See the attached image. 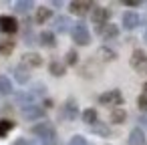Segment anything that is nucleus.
<instances>
[{
  "label": "nucleus",
  "mask_w": 147,
  "mask_h": 145,
  "mask_svg": "<svg viewBox=\"0 0 147 145\" xmlns=\"http://www.w3.org/2000/svg\"><path fill=\"white\" fill-rule=\"evenodd\" d=\"M73 40L77 42V45H81V47H87L89 42H91V32H89V28H87V24L83 22V20H79L75 26H73Z\"/></svg>",
  "instance_id": "1"
},
{
  "label": "nucleus",
  "mask_w": 147,
  "mask_h": 145,
  "mask_svg": "<svg viewBox=\"0 0 147 145\" xmlns=\"http://www.w3.org/2000/svg\"><path fill=\"white\" fill-rule=\"evenodd\" d=\"M30 131H32V135L40 137L42 141H55V139H57V131H55V127H53L49 121H45V123H36Z\"/></svg>",
  "instance_id": "2"
},
{
  "label": "nucleus",
  "mask_w": 147,
  "mask_h": 145,
  "mask_svg": "<svg viewBox=\"0 0 147 145\" xmlns=\"http://www.w3.org/2000/svg\"><path fill=\"white\" fill-rule=\"evenodd\" d=\"M111 18V10L109 8H101V6H95L91 10V20L97 24V32H103V28L107 26V20Z\"/></svg>",
  "instance_id": "3"
},
{
  "label": "nucleus",
  "mask_w": 147,
  "mask_h": 145,
  "mask_svg": "<svg viewBox=\"0 0 147 145\" xmlns=\"http://www.w3.org/2000/svg\"><path fill=\"white\" fill-rule=\"evenodd\" d=\"M131 67L139 73V75H147V55L143 51H133L131 55Z\"/></svg>",
  "instance_id": "4"
},
{
  "label": "nucleus",
  "mask_w": 147,
  "mask_h": 145,
  "mask_svg": "<svg viewBox=\"0 0 147 145\" xmlns=\"http://www.w3.org/2000/svg\"><path fill=\"white\" fill-rule=\"evenodd\" d=\"M99 103L101 105H111L113 109L115 107H121L123 105V95L115 89V91H107V93H103L101 97H99Z\"/></svg>",
  "instance_id": "5"
},
{
  "label": "nucleus",
  "mask_w": 147,
  "mask_h": 145,
  "mask_svg": "<svg viewBox=\"0 0 147 145\" xmlns=\"http://www.w3.org/2000/svg\"><path fill=\"white\" fill-rule=\"evenodd\" d=\"M61 117L67 119V121H75V119L79 117V105H77L75 99H67V103L63 105V113H61Z\"/></svg>",
  "instance_id": "6"
},
{
  "label": "nucleus",
  "mask_w": 147,
  "mask_h": 145,
  "mask_svg": "<svg viewBox=\"0 0 147 145\" xmlns=\"http://www.w3.org/2000/svg\"><path fill=\"white\" fill-rule=\"evenodd\" d=\"M22 117H24V119H28V121L42 119V117H45V109L32 103V105H28V107H22Z\"/></svg>",
  "instance_id": "7"
},
{
  "label": "nucleus",
  "mask_w": 147,
  "mask_h": 145,
  "mask_svg": "<svg viewBox=\"0 0 147 145\" xmlns=\"http://www.w3.org/2000/svg\"><path fill=\"white\" fill-rule=\"evenodd\" d=\"M121 22H123V28H127V30H133V28H137V26H139L141 18H139V14H137V12H133V10H127V12L123 14Z\"/></svg>",
  "instance_id": "8"
},
{
  "label": "nucleus",
  "mask_w": 147,
  "mask_h": 145,
  "mask_svg": "<svg viewBox=\"0 0 147 145\" xmlns=\"http://www.w3.org/2000/svg\"><path fill=\"white\" fill-rule=\"evenodd\" d=\"M0 30L6 32V34H12L18 30V20L14 16H0Z\"/></svg>",
  "instance_id": "9"
},
{
  "label": "nucleus",
  "mask_w": 147,
  "mask_h": 145,
  "mask_svg": "<svg viewBox=\"0 0 147 145\" xmlns=\"http://www.w3.org/2000/svg\"><path fill=\"white\" fill-rule=\"evenodd\" d=\"M89 10H93V4L87 2V0H75V2H71V12L77 16H85Z\"/></svg>",
  "instance_id": "10"
},
{
  "label": "nucleus",
  "mask_w": 147,
  "mask_h": 145,
  "mask_svg": "<svg viewBox=\"0 0 147 145\" xmlns=\"http://www.w3.org/2000/svg\"><path fill=\"white\" fill-rule=\"evenodd\" d=\"M12 73H14V79H16L20 85H26V83L30 81V75H28L26 65H16V67H12Z\"/></svg>",
  "instance_id": "11"
},
{
  "label": "nucleus",
  "mask_w": 147,
  "mask_h": 145,
  "mask_svg": "<svg viewBox=\"0 0 147 145\" xmlns=\"http://www.w3.org/2000/svg\"><path fill=\"white\" fill-rule=\"evenodd\" d=\"M71 26H75V24H71V18H69V16H59V18H55V30H57L59 34L69 32Z\"/></svg>",
  "instance_id": "12"
},
{
  "label": "nucleus",
  "mask_w": 147,
  "mask_h": 145,
  "mask_svg": "<svg viewBox=\"0 0 147 145\" xmlns=\"http://www.w3.org/2000/svg\"><path fill=\"white\" fill-rule=\"evenodd\" d=\"M38 45H42V47H47V49H53V47L57 45L55 32H51V30H42V32L38 34Z\"/></svg>",
  "instance_id": "13"
},
{
  "label": "nucleus",
  "mask_w": 147,
  "mask_h": 145,
  "mask_svg": "<svg viewBox=\"0 0 147 145\" xmlns=\"http://www.w3.org/2000/svg\"><path fill=\"white\" fill-rule=\"evenodd\" d=\"M127 145H145V135L139 127H135L131 133H129V139H127Z\"/></svg>",
  "instance_id": "14"
},
{
  "label": "nucleus",
  "mask_w": 147,
  "mask_h": 145,
  "mask_svg": "<svg viewBox=\"0 0 147 145\" xmlns=\"http://www.w3.org/2000/svg\"><path fill=\"white\" fill-rule=\"evenodd\" d=\"M22 61H24V65H28V67H40V65H42V57H40L38 53H24V55H22Z\"/></svg>",
  "instance_id": "15"
},
{
  "label": "nucleus",
  "mask_w": 147,
  "mask_h": 145,
  "mask_svg": "<svg viewBox=\"0 0 147 145\" xmlns=\"http://www.w3.org/2000/svg\"><path fill=\"white\" fill-rule=\"evenodd\" d=\"M125 119H127V111H125L123 107H115V109H111V123L121 125V123H125Z\"/></svg>",
  "instance_id": "16"
},
{
  "label": "nucleus",
  "mask_w": 147,
  "mask_h": 145,
  "mask_svg": "<svg viewBox=\"0 0 147 145\" xmlns=\"http://www.w3.org/2000/svg\"><path fill=\"white\" fill-rule=\"evenodd\" d=\"M99 59L105 61V63H109V61H115V59H117V53L111 51L109 47H101V49H99Z\"/></svg>",
  "instance_id": "17"
},
{
  "label": "nucleus",
  "mask_w": 147,
  "mask_h": 145,
  "mask_svg": "<svg viewBox=\"0 0 147 145\" xmlns=\"http://www.w3.org/2000/svg\"><path fill=\"white\" fill-rule=\"evenodd\" d=\"M49 71H51L53 77H63L65 71H67V67H65L63 63H59V61H53V63L49 65Z\"/></svg>",
  "instance_id": "18"
},
{
  "label": "nucleus",
  "mask_w": 147,
  "mask_h": 145,
  "mask_svg": "<svg viewBox=\"0 0 147 145\" xmlns=\"http://www.w3.org/2000/svg\"><path fill=\"white\" fill-rule=\"evenodd\" d=\"M12 93V83L6 75H0V95H10Z\"/></svg>",
  "instance_id": "19"
},
{
  "label": "nucleus",
  "mask_w": 147,
  "mask_h": 145,
  "mask_svg": "<svg viewBox=\"0 0 147 145\" xmlns=\"http://www.w3.org/2000/svg\"><path fill=\"white\" fill-rule=\"evenodd\" d=\"M91 131L97 133V135H101V137H109V135H111V129L107 127V123H99V121L91 127Z\"/></svg>",
  "instance_id": "20"
},
{
  "label": "nucleus",
  "mask_w": 147,
  "mask_h": 145,
  "mask_svg": "<svg viewBox=\"0 0 147 145\" xmlns=\"http://www.w3.org/2000/svg\"><path fill=\"white\" fill-rule=\"evenodd\" d=\"M103 38L105 40H111V38H115L117 34H119V26H115V24H107L105 28H103Z\"/></svg>",
  "instance_id": "21"
},
{
  "label": "nucleus",
  "mask_w": 147,
  "mask_h": 145,
  "mask_svg": "<svg viewBox=\"0 0 147 145\" xmlns=\"http://www.w3.org/2000/svg\"><path fill=\"white\" fill-rule=\"evenodd\" d=\"M14 51V42L4 38V40H0V55H4V57H10Z\"/></svg>",
  "instance_id": "22"
},
{
  "label": "nucleus",
  "mask_w": 147,
  "mask_h": 145,
  "mask_svg": "<svg viewBox=\"0 0 147 145\" xmlns=\"http://www.w3.org/2000/svg\"><path fill=\"white\" fill-rule=\"evenodd\" d=\"M51 16H53V10H51V8H47V6H42V8H38V10H36V22H40V24H42V22H47Z\"/></svg>",
  "instance_id": "23"
},
{
  "label": "nucleus",
  "mask_w": 147,
  "mask_h": 145,
  "mask_svg": "<svg viewBox=\"0 0 147 145\" xmlns=\"http://www.w3.org/2000/svg\"><path fill=\"white\" fill-rule=\"evenodd\" d=\"M30 8H32V0H18V2H14V10H18L22 14H26Z\"/></svg>",
  "instance_id": "24"
},
{
  "label": "nucleus",
  "mask_w": 147,
  "mask_h": 145,
  "mask_svg": "<svg viewBox=\"0 0 147 145\" xmlns=\"http://www.w3.org/2000/svg\"><path fill=\"white\" fill-rule=\"evenodd\" d=\"M83 121H85L89 127H93V125L97 123V111H95V109H87V111L83 113Z\"/></svg>",
  "instance_id": "25"
},
{
  "label": "nucleus",
  "mask_w": 147,
  "mask_h": 145,
  "mask_svg": "<svg viewBox=\"0 0 147 145\" xmlns=\"http://www.w3.org/2000/svg\"><path fill=\"white\" fill-rule=\"evenodd\" d=\"M12 129H14V123H12V121H8V119H2V121H0V137H6L8 131H12Z\"/></svg>",
  "instance_id": "26"
},
{
  "label": "nucleus",
  "mask_w": 147,
  "mask_h": 145,
  "mask_svg": "<svg viewBox=\"0 0 147 145\" xmlns=\"http://www.w3.org/2000/svg\"><path fill=\"white\" fill-rule=\"evenodd\" d=\"M77 63H79L77 51H69V53H67V65H77Z\"/></svg>",
  "instance_id": "27"
},
{
  "label": "nucleus",
  "mask_w": 147,
  "mask_h": 145,
  "mask_svg": "<svg viewBox=\"0 0 147 145\" xmlns=\"http://www.w3.org/2000/svg\"><path fill=\"white\" fill-rule=\"evenodd\" d=\"M69 145H89V143H87V139L83 135H75V137H71Z\"/></svg>",
  "instance_id": "28"
},
{
  "label": "nucleus",
  "mask_w": 147,
  "mask_h": 145,
  "mask_svg": "<svg viewBox=\"0 0 147 145\" xmlns=\"http://www.w3.org/2000/svg\"><path fill=\"white\" fill-rule=\"evenodd\" d=\"M137 105H139V109H143V111H147V95L143 93L139 99H137Z\"/></svg>",
  "instance_id": "29"
},
{
  "label": "nucleus",
  "mask_w": 147,
  "mask_h": 145,
  "mask_svg": "<svg viewBox=\"0 0 147 145\" xmlns=\"http://www.w3.org/2000/svg\"><path fill=\"white\" fill-rule=\"evenodd\" d=\"M125 4H127V6H131V8H137L141 2H137V0H125Z\"/></svg>",
  "instance_id": "30"
},
{
  "label": "nucleus",
  "mask_w": 147,
  "mask_h": 145,
  "mask_svg": "<svg viewBox=\"0 0 147 145\" xmlns=\"http://www.w3.org/2000/svg\"><path fill=\"white\" fill-rule=\"evenodd\" d=\"M139 123H141L143 127H147V113H143V115L139 117Z\"/></svg>",
  "instance_id": "31"
},
{
  "label": "nucleus",
  "mask_w": 147,
  "mask_h": 145,
  "mask_svg": "<svg viewBox=\"0 0 147 145\" xmlns=\"http://www.w3.org/2000/svg\"><path fill=\"white\" fill-rule=\"evenodd\" d=\"M12 145H28V143H26V139H22V137H20V139H16Z\"/></svg>",
  "instance_id": "32"
},
{
  "label": "nucleus",
  "mask_w": 147,
  "mask_h": 145,
  "mask_svg": "<svg viewBox=\"0 0 147 145\" xmlns=\"http://www.w3.org/2000/svg\"><path fill=\"white\" fill-rule=\"evenodd\" d=\"M143 91H145V95H147V83H145V85H143Z\"/></svg>",
  "instance_id": "33"
},
{
  "label": "nucleus",
  "mask_w": 147,
  "mask_h": 145,
  "mask_svg": "<svg viewBox=\"0 0 147 145\" xmlns=\"http://www.w3.org/2000/svg\"><path fill=\"white\" fill-rule=\"evenodd\" d=\"M143 38H145V42H147V30H145V34H143Z\"/></svg>",
  "instance_id": "34"
}]
</instances>
